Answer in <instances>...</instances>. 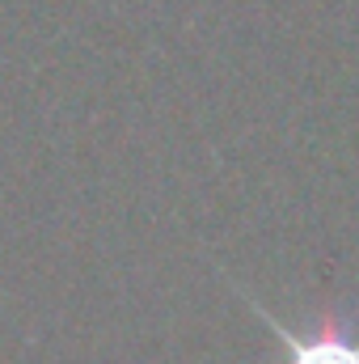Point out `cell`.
Wrapping results in <instances>:
<instances>
[{
	"label": "cell",
	"instance_id": "1",
	"mask_svg": "<svg viewBox=\"0 0 359 364\" xmlns=\"http://www.w3.org/2000/svg\"><path fill=\"white\" fill-rule=\"evenodd\" d=\"M254 309H258V301H254ZM258 318L270 322V331L283 348V364H359V331L334 309H321L304 335L283 331L267 309H258Z\"/></svg>",
	"mask_w": 359,
	"mask_h": 364
}]
</instances>
